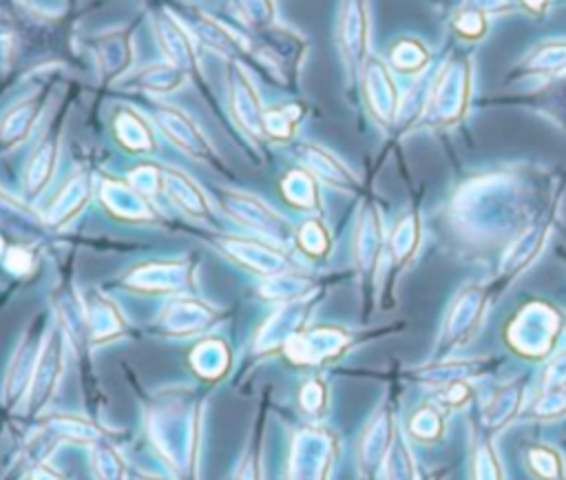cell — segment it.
Instances as JSON below:
<instances>
[{"label":"cell","mask_w":566,"mask_h":480,"mask_svg":"<svg viewBox=\"0 0 566 480\" xmlns=\"http://www.w3.org/2000/svg\"><path fill=\"white\" fill-rule=\"evenodd\" d=\"M471 88V64L464 58H451L440 71L431 95L429 106L422 108L429 119L438 124H453L462 117Z\"/></svg>","instance_id":"1"},{"label":"cell","mask_w":566,"mask_h":480,"mask_svg":"<svg viewBox=\"0 0 566 480\" xmlns=\"http://www.w3.org/2000/svg\"><path fill=\"white\" fill-rule=\"evenodd\" d=\"M334 445L325 434H298L285 469V480H329Z\"/></svg>","instance_id":"2"},{"label":"cell","mask_w":566,"mask_h":480,"mask_svg":"<svg viewBox=\"0 0 566 480\" xmlns=\"http://www.w3.org/2000/svg\"><path fill=\"white\" fill-rule=\"evenodd\" d=\"M42 361L35 365V372H33V389H31V396H33V405L40 407L42 403H46L53 392H55V385H57V378H60V372H62V358H60V343L57 338L53 336L51 343L42 349Z\"/></svg>","instance_id":"3"},{"label":"cell","mask_w":566,"mask_h":480,"mask_svg":"<svg viewBox=\"0 0 566 480\" xmlns=\"http://www.w3.org/2000/svg\"><path fill=\"white\" fill-rule=\"evenodd\" d=\"M369 106L382 122H391L398 108L396 88L391 77L387 75L382 64L371 66V84H369Z\"/></svg>","instance_id":"4"},{"label":"cell","mask_w":566,"mask_h":480,"mask_svg":"<svg viewBox=\"0 0 566 480\" xmlns=\"http://www.w3.org/2000/svg\"><path fill=\"white\" fill-rule=\"evenodd\" d=\"M35 347L31 345H22L15 356H13V365L7 372V387H4V396H7V405H15L22 398V392L27 389L29 380L33 378L35 372Z\"/></svg>","instance_id":"5"},{"label":"cell","mask_w":566,"mask_h":480,"mask_svg":"<svg viewBox=\"0 0 566 480\" xmlns=\"http://www.w3.org/2000/svg\"><path fill=\"white\" fill-rule=\"evenodd\" d=\"M526 73H557L566 69V40H553L539 44L528 58L522 62Z\"/></svg>","instance_id":"6"},{"label":"cell","mask_w":566,"mask_h":480,"mask_svg":"<svg viewBox=\"0 0 566 480\" xmlns=\"http://www.w3.org/2000/svg\"><path fill=\"white\" fill-rule=\"evenodd\" d=\"M91 465L95 480H128V467L111 445H95L91 451Z\"/></svg>","instance_id":"7"},{"label":"cell","mask_w":566,"mask_h":480,"mask_svg":"<svg viewBox=\"0 0 566 480\" xmlns=\"http://www.w3.org/2000/svg\"><path fill=\"white\" fill-rule=\"evenodd\" d=\"M391 62L400 71H420L427 62V49L418 40H400L394 46Z\"/></svg>","instance_id":"8"},{"label":"cell","mask_w":566,"mask_h":480,"mask_svg":"<svg viewBox=\"0 0 566 480\" xmlns=\"http://www.w3.org/2000/svg\"><path fill=\"white\" fill-rule=\"evenodd\" d=\"M347 40H349V53L354 55V60H358L365 53V11L358 2H352L347 9Z\"/></svg>","instance_id":"9"},{"label":"cell","mask_w":566,"mask_h":480,"mask_svg":"<svg viewBox=\"0 0 566 480\" xmlns=\"http://www.w3.org/2000/svg\"><path fill=\"white\" fill-rule=\"evenodd\" d=\"M453 29L458 31L460 38L464 40H480L486 31V15L475 11V9H469L464 7L455 20H453Z\"/></svg>","instance_id":"10"},{"label":"cell","mask_w":566,"mask_h":480,"mask_svg":"<svg viewBox=\"0 0 566 480\" xmlns=\"http://www.w3.org/2000/svg\"><path fill=\"white\" fill-rule=\"evenodd\" d=\"M232 480H261V453H259V449H248L243 453Z\"/></svg>","instance_id":"11"},{"label":"cell","mask_w":566,"mask_h":480,"mask_svg":"<svg viewBox=\"0 0 566 480\" xmlns=\"http://www.w3.org/2000/svg\"><path fill=\"white\" fill-rule=\"evenodd\" d=\"M469 9H475L480 13H504L515 7V0H467Z\"/></svg>","instance_id":"12"},{"label":"cell","mask_w":566,"mask_h":480,"mask_svg":"<svg viewBox=\"0 0 566 480\" xmlns=\"http://www.w3.org/2000/svg\"><path fill=\"white\" fill-rule=\"evenodd\" d=\"M27 480H66L62 471H57L55 467H51L49 462H35L31 469H29V476Z\"/></svg>","instance_id":"13"},{"label":"cell","mask_w":566,"mask_h":480,"mask_svg":"<svg viewBox=\"0 0 566 480\" xmlns=\"http://www.w3.org/2000/svg\"><path fill=\"white\" fill-rule=\"evenodd\" d=\"M475 480H502L497 460L493 462V458H486V460L480 458L475 462Z\"/></svg>","instance_id":"14"},{"label":"cell","mask_w":566,"mask_h":480,"mask_svg":"<svg viewBox=\"0 0 566 480\" xmlns=\"http://www.w3.org/2000/svg\"><path fill=\"white\" fill-rule=\"evenodd\" d=\"M528 13H533V15H542L544 11H546V7H548V0H517Z\"/></svg>","instance_id":"15"},{"label":"cell","mask_w":566,"mask_h":480,"mask_svg":"<svg viewBox=\"0 0 566 480\" xmlns=\"http://www.w3.org/2000/svg\"><path fill=\"white\" fill-rule=\"evenodd\" d=\"M128 480H168V478L148 473V471H139V469H128Z\"/></svg>","instance_id":"16"}]
</instances>
